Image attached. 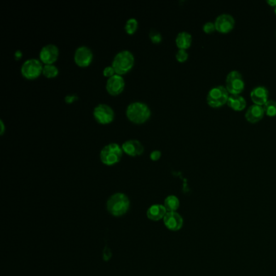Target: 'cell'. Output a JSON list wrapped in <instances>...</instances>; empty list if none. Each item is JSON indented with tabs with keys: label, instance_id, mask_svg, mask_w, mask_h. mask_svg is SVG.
<instances>
[{
	"label": "cell",
	"instance_id": "cell-1",
	"mask_svg": "<svg viewBox=\"0 0 276 276\" xmlns=\"http://www.w3.org/2000/svg\"><path fill=\"white\" fill-rule=\"evenodd\" d=\"M126 114L130 122L141 124L151 117L152 111L147 104L144 101L136 100L127 105Z\"/></svg>",
	"mask_w": 276,
	"mask_h": 276
},
{
	"label": "cell",
	"instance_id": "cell-2",
	"mask_svg": "<svg viewBox=\"0 0 276 276\" xmlns=\"http://www.w3.org/2000/svg\"><path fill=\"white\" fill-rule=\"evenodd\" d=\"M134 56L129 49H122L117 52L113 59V67L114 68L116 74L123 75L131 70L134 66Z\"/></svg>",
	"mask_w": 276,
	"mask_h": 276
},
{
	"label": "cell",
	"instance_id": "cell-3",
	"mask_svg": "<svg viewBox=\"0 0 276 276\" xmlns=\"http://www.w3.org/2000/svg\"><path fill=\"white\" fill-rule=\"evenodd\" d=\"M129 208V198L124 194H114L109 198L107 202L108 211L114 216L125 215Z\"/></svg>",
	"mask_w": 276,
	"mask_h": 276
},
{
	"label": "cell",
	"instance_id": "cell-4",
	"mask_svg": "<svg viewBox=\"0 0 276 276\" xmlns=\"http://www.w3.org/2000/svg\"><path fill=\"white\" fill-rule=\"evenodd\" d=\"M123 152L122 145L114 142L109 143L100 150V161L106 165H113L119 162Z\"/></svg>",
	"mask_w": 276,
	"mask_h": 276
},
{
	"label": "cell",
	"instance_id": "cell-5",
	"mask_svg": "<svg viewBox=\"0 0 276 276\" xmlns=\"http://www.w3.org/2000/svg\"><path fill=\"white\" fill-rule=\"evenodd\" d=\"M230 94L225 86L217 85L211 88L207 95V102L211 108L222 107L226 105Z\"/></svg>",
	"mask_w": 276,
	"mask_h": 276
},
{
	"label": "cell",
	"instance_id": "cell-6",
	"mask_svg": "<svg viewBox=\"0 0 276 276\" xmlns=\"http://www.w3.org/2000/svg\"><path fill=\"white\" fill-rule=\"evenodd\" d=\"M244 79L240 71H231L227 74L225 81V88L230 95H240L244 91Z\"/></svg>",
	"mask_w": 276,
	"mask_h": 276
},
{
	"label": "cell",
	"instance_id": "cell-7",
	"mask_svg": "<svg viewBox=\"0 0 276 276\" xmlns=\"http://www.w3.org/2000/svg\"><path fill=\"white\" fill-rule=\"evenodd\" d=\"M43 64L40 59L36 58H30L26 59L20 67V71L24 77L26 79H36L42 73Z\"/></svg>",
	"mask_w": 276,
	"mask_h": 276
},
{
	"label": "cell",
	"instance_id": "cell-8",
	"mask_svg": "<svg viewBox=\"0 0 276 276\" xmlns=\"http://www.w3.org/2000/svg\"><path fill=\"white\" fill-rule=\"evenodd\" d=\"M93 116L100 124H108L114 119L115 114L110 105L100 103L93 109Z\"/></svg>",
	"mask_w": 276,
	"mask_h": 276
},
{
	"label": "cell",
	"instance_id": "cell-9",
	"mask_svg": "<svg viewBox=\"0 0 276 276\" xmlns=\"http://www.w3.org/2000/svg\"><path fill=\"white\" fill-rule=\"evenodd\" d=\"M215 30L222 34H227L232 32L235 27V19L227 13H222L218 16L215 20Z\"/></svg>",
	"mask_w": 276,
	"mask_h": 276
},
{
	"label": "cell",
	"instance_id": "cell-10",
	"mask_svg": "<svg viewBox=\"0 0 276 276\" xmlns=\"http://www.w3.org/2000/svg\"><path fill=\"white\" fill-rule=\"evenodd\" d=\"M93 59V50L88 46H80L74 54V60L78 66L85 67L92 63Z\"/></svg>",
	"mask_w": 276,
	"mask_h": 276
},
{
	"label": "cell",
	"instance_id": "cell-11",
	"mask_svg": "<svg viewBox=\"0 0 276 276\" xmlns=\"http://www.w3.org/2000/svg\"><path fill=\"white\" fill-rule=\"evenodd\" d=\"M59 49L53 43L45 45L40 49L39 59L44 64H52L59 58Z\"/></svg>",
	"mask_w": 276,
	"mask_h": 276
},
{
	"label": "cell",
	"instance_id": "cell-12",
	"mask_svg": "<svg viewBox=\"0 0 276 276\" xmlns=\"http://www.w3.org/2000/svg\"><path fill=\"white\" fill-rule=\"evenodd\" d=\"M125 80L122 75L114 74V76L108 78L105 88L108 93L113 96L118 95L124 90Z\"/></svg>",
	"mask_w": 276,
	"mask_h": 276
},
{
	"label": "cell",
	"instance_id": "cell-13",
	"mask_svg": "<svg viewBox=\"0 0 276 276\" xmlns=\"http://www.w3.org/2000/svg\"><path fill=\"white\" fill-rule=\"evenodd\" d=\"M122 148L125 153L131 157H136L142 154L145 147L142 143L136 139H130L125 141L122 145Z\"/></svg>",
	"mask_w": 276,
	"mask_h": 276
},
{
	"label": "cell",
	"instance_id": "cell-14",
	"mask_svg": "<svg viewBox=\"0 0 276 276\" xmlns=\"http://www.w3.org/2000/svg\"><path fill=\"white\" fill-rule=\"evenodd\" d=\"M163 220H164V225L170 231L176 232L181 229L183 226V219L181 215H179V213H177L176 211L167 212Z\"/></svg>",
	"mask_w": 276,
	"mask_h": 276
},
{
	"label": "cell",
	"instance_id": "cell-15",
	"mask_svg": "<svg viewBox=\"0 0 276 276\" xmlns=\"http://www.w3.org/2000/svg\"><path fill=\"white\" fill-rule=\"evenodd\" d=\"M250 98L254 104L263 106L269 100V91L264 86H257L250 93Z\"/></svg>",
	"mask_w": 276,
	"mask_h": 276
},
{
	"label": "cell",
	"instance_id": "cell-16",
	"mask_svg": "<svg viewBox=\"0 0 276 276\" xmlns=\"http://www.w3.org/2000/svg\"><path fill=\"white\" fill-rule=\"evenodd\" d=\"M264 115H265V111H264L263 106L254 104L247 109L246 112L244 114V117L247 122L252 124H255L263 118Z\"/></svg>",
	"mask_w": 276,
	"mask_h": 276
},
{
	"label": "cell",
	"instance_id": "cell-17",
	"mask_svg": "<svg viewBox=\"0 0 276 276\" xmlns=\"http://www.w3.org/2000/svg\"><path fill=\"white\" fill-rule=\"evenodd\" d=\"M167 211L163 205L156 204L152 205L148 208L147 211V218L153 221H159V220L164 219L166 215Z\"/></svg>",
	"mask_w": 276,
	"mask_h": 276
},
{
	"label": "cell",
	"instance_id": "cell-18",
	"mask_svg": "<svg viewBox=\"0 0 276 276\" xmlns=\"http://www.w3.org/2000/svg\"><path fill=\"white\" fill-rule=\"evenodd\" d=\"M227 105L232 110L241 112L246 107V100L241 95H230Z\"/></svg>",
	"mask_w": 276,
	"mask_h": 276
},
{
	"label": "cell",
	"instance_id": "cell-19",
	"mask_svg": "<svg viewBox=\"0 0 276 276\" xmlns=\"http://www.w3.org/2000/svg\"><path fill=\"white\" fill-rule=\"evenodd\" d=\"M179 49H187L192 44V35L186 31H181L177 35L175 39Z\"/></svg>",
	"mask_w": 276,
	"mask_h": 276
},
{
	"label": "cell",
	"instance_id": "cell-20",
	"mask_svg": "<svg viewBox=\"0 0 276 276\" xmlns=\"http://www.w3.org/2000/svg\"><path fill=\"white\" fill-rule=\"evenodd\" d=\"M180 206V201L175 195H169L164 199V207L166 209L167 212L176 211Z\"/></svg>",
	"mask_w": 276,
	"mask_h": 276
},
{
	"label": "cell",
	"instance_id": "cell-21",
	"mask_svg": "<svg viewBox=\"0 0 276 276\" xmlns=\"http://www.w3.org/2000/svg\"><path fill=\"white\" fill-rule=\"evenodd\" d=\"M59 71L58 66H55L54 64H44L43 69H42V74L47 78H54L58 76Z\"/></svg>",
	"mask_w": 276,
	"mask_h": 276
},
{
	"label": "cell",
	"instance_id": "cell-22",
	"mask_svg": "<svg viewBox=\"0 0 276 276\" xmlns=\"http://www.w3.org/2000/svg\"><path fill=\"white\" fill-rule=\"evenodd\" d=\"M138 20L136 18L130 17L125 23L124 29L128 34H133L138 29Z\"/></svg>",
	"mask_w": 276,
	"mask_h": 276
},
{
	"label": "cell",
	"instance_id": "cell-23",
	"mask_svg": "<svg viewBox=\"0 0 276 276\" xmlns=\"http://www.w3.org/2000/svg\"><path fill=\"white\" fill-rule=\"evenodd\" d=\"M265 114L268 117H273L276 116V101L273 100H269L263 105Z\"/></svg>",
	"mask_w": 276,
	"mask_h": 276
},
{
	"label": "cell",
	"instance_id": "cell-24",
	"mask_svg": "<svg viewBox=\"0 0 276 276\" xmlns=\"http://www.w3.org/2000/svg\"><path fill=\"white\" fill-rule=\"evenodd\" d=\"M149 38L154 43H159L162 41V35L158 30L152 29L149 31Z\"/></svg>",
	"mask_w": 276,
	"mask_h": 276
},
{
	"label": "cell",
	"instance_id": "cell-25",
	"mask_svg": "<svg viewBox=\"0 0 276 276\" xmlns=\"http://www.w3.org/2000/svg\"><path fill=\"white\" fill-rule=\"evenodd\" d=\"M176 59L180 63L186 62L189 58V54L186 49H179L176 53Z\"/></svg>",
	"mask_w": 276,
	"mask_h": 276
},
{
	"label": "cell",
	"instance_id": "cell-26",
	"mask_svg": "<svg viewBox=\"0 0 276 276\" xmlns=\"http://www.w3.org/2000/svg\"><path fill=\"white\" fill-rule=\"evenodd\" d=\"M203 31L205 32V33H207V34L213 33L215 31H216V30H215V23L211 22V21L206 22L205 24L203 25Z\"/></svg>",
	"mask_w": 276,
	"mask_h": 276
},
{
	"label": "cell",
	"instance_id": "cell-27",
	"mask_svg": "<svg viewBox=\"0 0 276 276\" xmlns=\"http://www.w3.org/2000/svg\"><path fill=\"white\" fill-rule=\"evenodd\" d=\"M114 74H116V72H115L114 68L113 67L112 65L106 66L105 68L103 69V75L105 77H107V78H110L111 76H114Z\"/></svg>",
	"mask_w": 276,
	"mask_h": 276
},
{
	"label": "cell",
	"instance_id": "cell-28",
	"mask_svg": "<svg viewBox=\"0 0 276 276\" xmlns=\"http://www.w3.org/2000/svg\"><path fill=\"white\" fill-rule=\"evenodd\" d=\"M161 157H162V152L160 150H153L150 153V158L152 161H157L161 158Z\"/></svg>",
	"mask_w": 276,
	"mask_h": 276
},
{
	"label": "cell",
	"instance_id": "cell-29",
	"mask_svg": "<svg viewBox=\"0 0 276 276\" xmlns=\"http://www.w3.org/2000/svg\"><path fill=\"white\" fill-rule=\"evenodd\" d=\"M78 99V96L76 95V94H68V95H66L64 98V100L66 101V103H72L75 100H77Z\"/></svg>",
	"mask_w": 276,
	"mask_h": 276
},
{
	"label": "cell",
	"instance_id": "cell-30",
	"mask_svg": "<svg viewBox=\"0 0 276 276\" xmlns=\"http://www.w3.org/2000/svg\"><path fill=\"white\" fill-rule=\"evenodd\" d=\"M5 131V124L3 120H0V134H3Z\"/></svg>",
	"mask_w": 276,
	"mask_h": 276
},
{
	"label": "cell",
	"instance_id": "cell-31",
	"mask_svg": "<svg viewBox=\"0 0 276 276\" xmlns=\"http://www.w3.org/2000/svg\"><path fill=\"white\" fill-rule=\"evenodd\" d=\"M22 51L20 50V49H17L16 51L15 52V54H14V56H15L16 59H19L22 57Z\"/></svg>",
	"mask_w": 276,
	"mask_h": 276
},
{
	"label": "cell",
	"instance_id": "cell-32",
	"mask_svg": "<svg viewBox=\"0 0 276 276\" xmlns=\"http://www.w3.org/2000/svg\"><path fill=\"white\" fill-rule=\"evenodd\" d=\"M266 3L272 8H276V0H267Z\"/></svg>",
	"mask_w": 276,
	"mask_h": 276
},
{
	"label": "cell",
	"instance_id": "cell-33",
	"mask_svg": "<svg viewBox=\"0 0 276 276\" xmlns=\"http://www.w3.org/2000/svg\"><path fill=\"white\" fill-rule=\"evenodd\" d=\"M275 14H276V8H275Z\"/></svg>",
	"mask_w": 276,
	"mask_h": 276
}]
</instances>
